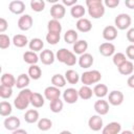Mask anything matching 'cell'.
<instances>
[{"label":"cell","instance_id":"cell-8","mask_svg":"<svg viewBox=\"0 0 134 134\" xmlns=\"http://www.w3.org/2000/svg\"><path fill=\"white\" fill-rule=\"evenodd\" d=\"M108 100L112 106H119L124 102V94L119 90H113L109 93Z\"/></svg>","mask_w":134,"mask_h":134},{"label":"cell","instance_id":"cell-24","mask_svg":"<svg viewBox=\"0 0 134 134\" xmlns=\"http://www.w3.org/2000/svg\"><path fill=\"white\" fill-rule=\"evenodd\" d=\"M23 60H24L25 63H27L29 65H37V63H38V61L40 59H39V57H38V54L36 52H34V51H26L23 54Z\"/></svg>","mask_w":134,"mask_h":134},{"label":"cell","instance_id":"cell-50","mask_svg":"<svg viewBox=\"0 0 134 134\" xmlns=\"http://www.w3.org/2000/svg\"><path fill=\"white\" fill-rule=\"evenodd\" d=\"M127 39L129 42H131L132 44H134V27L130 28L127 31Z\"/></svg>","mask_w":134,"mask_h":134},{"label":"cell","instance_id":"cell-6","mask_svg":"<svg viewBox=\"0 0 134 134\" xmlns=\"http://www.w3.org/2000/svg\"><path fill=\"white\" fill-rule=\"evenodd\" d=\"M60 96H61V91H60V88H58V87L48 86L44 90V97L50 102L60 98Z\"/></svg>","mask_w":134,"mask_h":134},{"label":"cell","instance_id":"cell-46","mask_svg":"<svg viewBox=\"0 0 134 134\" xmlns=\"http://www.w3.org/2000/svg\"><path fill=\"white\" fill-rule=\"evenodd\" d=\"M126 55L128 59L134 60V44H131L126 48Z\"/></svg>","mask_w":134,"mask_h":134},{"label":"cell","instance_id":"cell-28","mask_svg":"<svg viewBox=\"0 0 134 134\" xmlns=\"http://www.w3.org/2000/svg\"><path fill=\"white\" fill-rule=\"evenodd\" d=\"M28 47H29V49H30L31 51H34V52L40 51V50H42V48L44 47V42H43L41 39H39V38H34V39H31V40L29 41Z\"/></svg>","mask_w":134,"mask_h":134},{"label":"cell","instance_id":"cell-54","mask_svg":"<svg viewBox=\"0 0 134 134\" xmlns=\"http://www.w3.org/2000/svg\"><path fill=\"white\" fill-rule=\"evenodd\" d=\"M12 134H27V132L25 130H23V129H17V130L13 131Z\"/></svg>","mask_w":134,"mask_h":134},{"label":"cell","instance_id":"cell-43","mask_svg":"<svg viewBox=\"0 0 134 134\" xmlns=\"http://www.w3.org/2000/svg\"><path fill=\"white\" fill-rule=\"evenodd\" d=\"M49 108H50V110H51L53 113H59V112H61L62 109H63V102H62L60 98L54 99V100L50 102Z\"/></svg>","mask_w":134,"mask_h":134},{"label":"cell","instance_id":"cell-44","mask_svg":"<svg viewBox=\"0 0 134 134\" xmlns=\"http://www.w3.org/2000/svg\"><path fill=\"white\" fill-rule=\"evenodd\" d=\"M10 45V39L7 35L1 34L0 35V48L1 49H6Z\"/></svg>","mask_w":134,"mask_h":134},{"label":"cell","instance_id":"cell-31","mask_svg":"<svg viewBox=\"0 0 134 134\" xmlns=\"http://www.w3.org/2000/svg\"><path fill=\"white\" fill-rule=\"evenodd\" d=\"M44 97L42 96V94L38 93V92H34L30 98V104L35 107V108H41L44 105Z\"/></svg>","mask_w":134,"mask_h":134},{"label":"cell","instance_id":"cell-23","mask_svg":"<svg viewBox=\"0 0 134 134\" xmlns=\"http://www.w3.org/2000/svg\"><path fill=\"white\" fill-rule=\"evenodd\" d=\"M118 68V72L122 75H129V74H132L133 70H134V65L131 61H126L124 64H121Z\"/></svg>","mask_w":134,"mask_h":134},{"label":"cell","instance_id":"cell-20","mask_svg":"<svg viewBox=\"0 0 134 134\" xmlns=\"http://www.w3.org/2000/svg\"><path fill=\"white\" fill-rule=\"evenodd\" d=\"M88 48V43L86 40H77V42H75L73 44V52L75 54H84L86 53V50Z\"/></svg>","mask_w":134,"mask_h":134},{"label":"cell","instance_id":"cell-13","mask_svg":"<svg viewBox=\"0 0 134 134\" xmlns=\"http://www.w3.org/2000/svg\"><path fill=\"white\" fill-rule=\"evenodd\" d=\"M8 9L15 14V15H21L24 13L25 10V4L23 1L21 0H15V1H12L8 5Z\"/></svg>","mask_w":134,"mask_h":134},{"label":"cell","instance_id":"cell-30","mask_svg":"<svg viewBox=\"0 0 134 134\" xmlns=\"http://www.w3.org/2000/svg\"><path fill=\"white\" fill-rule=\"evenodd\" d=\"M93 93L98 98H103L108 94V87L104 84H97L93 88Z\"/></svg>","mask_w":134,"mask_h":134},{"label":"cell","instance_id":"cell-42","mask_svg":"<svg viewBox=\"0 0 134 134\" xmlns=\"http://www.w3.org/2000/svg\"><path fill=\"white\" fill-rule=\"evenodd\" d=\"M30 7L34 12H42L45 8V2L43 0H31L30 1Z\"/></svg>","mask_w":134,"mask_h":134},{"label":"cell","instance_id":"cell-53","mask_svg":"<svg viewBox=\"0 0 134 134\" xmlns=\"http://www.w3.org/2000/svg\"><path fill=\"white\" fill-rule=\"evenodd\" d=\"M127 84H128V86H129L130 88H134V74L131 75V76L128 79Z\"/></svg>","mask_w":134,"mask_h":134},{"label":"cell","instance_id":"cell-35","mask_svg":"<svg viewBox=\"0 0 134 134\" xmlns=\"http://www.w3.org/2000/svg\"><path fill=\"white\" fill-rule=\"evenodd\" d=\"M51 84L54 87L62 88V87H64L66 85V79L62 74H54L51 77Z\"/></svg>","mask_w":134,"mask_h":134},{"label":"cell","instance_id":"cell-16","mask_svg":"<svg viewBox=\"0 0 134 134\" xmlns=\"http://www.w3.org/2000/svg\"><path fill=\"white\" fill-rule=\"evenodd\" d=\"M40 61L44 64V65H51L54 60H55V57H54V53L49 50V49H45V50H42V52L40 53Z\"/></svg>","mask_w":134,"mask_h":134},{"label":"cell","instance_id":"cell-26","mask_svg":"<svg viewBox=\"0 0 134 134\" xmlns=\"http://www.w3.org/2000/svg\"><path fill=\"white\" fill-rule=\"evenodd\" d=\"M29 85V75L25 74V73H21L18 77H17V82H16V87L18 89H25V87H27Z\"/></svg>","mask_w":134,"mask_h":134},{"label":"cell","instance_id":"cell-29","mask_svg":"<svg viewBox=\"0 0 134 134\" xmlns=\"http://www.w3.org/2000/svg\"><path fill=\"white\" fill-rule=\"evenodd\" d=\"M28 40H27V37L24 36V35H16L14 36L13 38V44L16 46V47H19V48H22L24 46H26L28 44Z\"/></svg>","mask_w":134,"mask_h":134},{"label":"cell","instance_id":"cell-2","mask_svg":"<svg viewBox=\"0 0 134 134\" xmlns=\"http://www.w3.org/2000/svg\"><path fill=\"white\" fill-rule=\"evenodd\" d=\"M34 92H31V90L29 89H22L18 96L14 99V105L18 110H24L28 107V105L30 104V98Z\"/></svg>","mask_w":134,"mask_h":134},{"label":"cell","instance_id":"cell-55","mask_svg":"<svg viewBox=\"0 0 134 134\" xmlns=\"http://www.w3.org/2000/svg\"><path fill=\"white\" fill-rule=\"evenodd\" d=\"M120 134H134L132 131H129V130H126V131H122Z\"/></svg>","mask_w":134,"mask_h":134},{"label":"cell","instance_id":"cell-34","mask_svg":"<svg viewBox=\"0 0 134 134\" xmlns=\"http://www.w3.org/2000/svg\"><path fill=\"white\" fill-rule=\"evenodd\" d=\"M28 75L32 80H39L42 75V70L38 65H30L28 68Z\"/></svg>","mask_w":134,"mask_h":134},{"label":"cell","instance_id":"cell-38","mask_svg":"<svg viewBox=\"0 0 134 134\" xmlns=\"http://www.w3.org/2000/svg\"><path fill=\"white\" fill-rule=\"evenodd\" d=\"M51 127H52V121L49 118L43 117V118L39 119V121H38V128L41 131H48Z\"/></svg>","mask_w":134,"mask_h":134},{"label":"cell","instance_id":"cell-7","mask_svg":"<svg viewBox=\"0 0 134 134\" xmlns=\"http://www.w3.org/2000/svg\"><path fill=\"white\" fill-rule=\"evenodd\" d=\"M65 13H66V9H65V6L61 3H55L51 6L50 8V15L51 17L54 19V20H60L62 19L64 16H65Z\"/></svg>","mask_w":134,"mask_h":134},{"label":"cell","instance_id":"cell-27","mask_svg":"<svg viewBox=\"0 0 134 134\" xmlns=\"http://www.w3.org/2000/svg\"><path fill=\"white\" fill-rule=\"evenodd\" d=\"M24 119L28 124H34L36 121H39V112L35 109L27 110L26 113L24 114Z\"/></svg>","mask_w":134,"mask_h":134},{"label":"cell","instance_id":"cell-12","mask_svg":"<svg viewBox=\"0 0 134 134\" xmlns=\"http://www.w3.org/2000/svg\"><path fill=\"white\" fill-rule=\"evenodd\" d=\"M4 127L6 130H9V131H15L17 129H19L20 127V119L17 117V116H8L7 118L4 119Z\"/></svg>","mask_w":134,"mask_h":134},{"label":"cell","instance_id":"cell-49","mask_svg":"<svg viewBox=\"0 0 134 134\" xmlns=\"http://www.w3.org/2000/svg\"><path fill=\"white\" fill-rule=\"evenodd\" d=\"M7 21L4 18H0V32H4L7 29Z\"/></svg>","mask_w":134,"mask_h":134},{"label":"cell","instance_id":"cell-39","mask_svg":"<svg viewBox=\"0 0 134 134\" xmlns=\"http://www.w3.org/2000/svg\"><path fill=\"white\" fill-rule=\"evenodd\" d=\"M60 39H61V35L59 32H51V31H48V34L46 35V41L48 44H51V45H55L60 42Z\"/></svg>","mask_w":134,"mask_h":134},{"label":"cell","instance_id":"cell-21","mask_svg":"<svg viewBox=\"0 0 134 134\" xmlns=\"http://www.w3.org/2000/svg\"><path fill=\"white\" fill-rule=\"evenodd\" d=\"M16 82L17 80L15 79V76L12 73H3L1 75V85L13 88L14 86H16Z\"/></svg>","mask_w":134,"mask_h":134},{"label":"cell","instance_id":"cell-45","mask_svg":"<svg viewBox=\"0 0 134 134\" xmlns=\"http://www.w3.org/2000/svg\"><path fill=\"white\" fill-rule=\"evenodd\" d=\"M13 95V89L3 85H0V96L2 98H9Z\"/></svg>","mask_w":134,"mask_h":134},{"label":"cell","instance_id":"cell-22","mask_svg":"<svg viewBox=\"0 0 134 134\" xmlns=\"http://www.w3.org/2000/svg\"><path fill=\"white\" fill-rule=\"evenodd\" d=\"M85 13H86V10H85L84 6L81 5V4H75L74 6H72V7L70 8V15H71L74 19H79V20L82 19V18L84 17Z\"/></svg>","mask_w":134,"mask_h":134},{"label":"cell","instance_id":"cell-10","mask_svg":"<svg viewBox=\"0 0 134 134\" xmlns=\"http://www.w3.org/2000/svg\"><path fill=\"white\" fill-rule=\"evenodd\" d=\"M98 51L104 57H111L115 53V46L110 42H105L98 46Z\"/></svg>","mask_w":134,"mask_h":134},{"label":"cell","instance_id":"cell-47","mask_svg":"<svg viewBox=\"0 0 134 134\" xmlns=\"http://www.w3.org/2000/svg\"><path fill=\"white\" fill-rule=\"evenodd\" d=\"M75 63H76V57H75V54H74L73 52H71V53L69 54L67 61L65 62V64H66L67 66H73V65H75Z\"/></svg>","mask_w":134,"mask_h":134},{"label":"cell","instance_id":"cell-18","mask_svg":"<svg viewBox=\"0 0 134 134\" xmlns=\"http://www.w3.org/2000/svg\"><path fill=\"white\" fill-rule=\"evenodd\" d=\"M77 62H79L80 67H82V68H84V69H87V68H90V67L92 66L94 60H93L92 54L86 52V53L82 54V55L79 58V61H77Z\"/></svg>","mask_w":134,"mask_h":134},{"label":"cell","instance_id":"cell-9","mask_svg":"<svg viewBox=\"0 0 134 134\" xmlns=\"http://www.w3.org/2000/svg\"><path fill=\"white\" fill-rule=\"evenodd\" d=\"M32 26V18L30 15H22L18 20V27L19 29L25 31L30 29Z\"/></svg>","mask_w":134,"mask_h":134},{"label":"cell","instance_id":"cell-11","mask_svg":"<svg viewBox=\"0 0 134 134\" xmlns=\"http://www.w3.org/2000/svg\"><path fill=\"white\" fill-rule=\"evenodd\" d=\"M94 110L98 115H106L109 112V103L99 98L94 103Z\"/></svg>","mask_w":134,"mask_h":134},{"label":"cell","instance_id":"cell-33","mask_svg":"<svg viewBox=\"0 0 134 134\" xmlns=\"http://www.w3.org/2000/svg\"><path fill=\"white\" fill-rule=\"evenodd\" d=\"M77 32L74 29H69L64 35V41L68 44H74L75 42H77Z\"/></svg>","mask_w":134,"mask_h":134},{"label":"cell","instance_id":"cell-37","mask_svg":"<svg viewBox=\"0 0 134 134\" xmlns=\"http://www.w3.org/2000/svg\"><path fill=\"white\" fill-rule=\"evenodd\" d=\"M70 53H71L70 50H68V49H66V48H61V49H59V50L57 51L55 58H57V60H58L59 62L65 64V62L67 61V59H68V57H69Z\"/></svg>","mask_w":134,"mask_h":134},{"label":"cell","instance_id":"cell-25","mask_svg":"<svg viewBox=\"0 0 134 134\" xmlns=\"http://www.w3.org/2000/svg\"><path fill=\"white\" fill-rule=\"evenodd\" d=\"M65 79L69 84L74 85L80 81V75L75 70L69 69V70H66V72H65Z\"/></svg>","mask_w":134,"mask_h":134},{"label":"cell","instance_id":"cell-14","mask_svg":"<svg viewBox=\"0 0 134 134\" xmlns=\"http://www.w3.org/2000/svg\"><path fill=\"white\" fill-rule=\"evenodd\" d=\"M103 38L108 42L115 40L117 38V28L112 25L106 26L103 30Z\"/></svg>","mask_w":134,"mask_h":134},{"label":"cell","instance_id":"cell-32","mask_svg":"<svg viewBox=\"0 0 134 134\" xmlns=\"http://www.w3.org/2000/svg\"><path fill=\"white\" fill-rule=\"evenodd\" d=\"M93 90L89 87V86H82L80 89H79V96L82 98V99H90L93 95Z\"/></svg>","mask_w":134,"mask_h":134},{"label":"cell","instance_id":"cell-3","mask_svg":"<svg viewBox=\"0 0 134 134\" xmlns=\"http://www.w3.org/2000/svg\"><path fill=\"white\" fill-rule=\"evenodd\" d=\"M100 79H102V73L98 70H88L83 72L81 75V82L85 86L96 84L100 81Z\"/></svg>","mask_w":134,"mask_h":134},{"label":"cell","instance_id":"cell-41","mask_svg":"<svg viewBox=\"0 0 134 134\" xmlns=\"http://www.w3.org/2000/svg\"><path fill=\"white\" fill-rule=\"evenodd\" d=\"M13 109H12V105L8 102H1L0 103V114L2 116H8L12 113Z\"/></svg>","mask_w":134,"mask_h":134},{"label":"cell","instance_id":"cell-15","mask_svg":"<svg viewBox=\"0 0 134 134\" xmlns=\"http://www.w3.org/2000/svg\"><path fill=\"white\" fill-rule=\"evenodd\" d=\"M121 131V126L117 121H112L103 128L102 134H119Z\"/></svg>","mask_w":134,"mask_h":134},{"label":"cell","instance_id":"cell-36","mask_svg":"<svg viewBox=\"0 0 134 134\" xmlns=\"http://www.w3.org/2000/svg\"><path fill=\"white\" fill-rule=\"evenodd\" d=\"M47 28H48V31H51V32H59L61 34L62 31V25L61 23L59 22V20H50L48 23H47Z\"/></svg>","mask_w":134,"mask_h":134},{"label":"cell","instance_id":"cell-19","mask_svg":"<svg viewBox=\"0 0 134 134\" xmlns=\"http://www.w3.org/2000/svg\"><path fill=\"white\" fill-rule=\"evenodd\" d=\"M76 29L81 32H88L92 29V24L89 19L82 18L76 22Z\"/></svg>","mask_w":134,"mask_h":134},{"label":"cell","instance_id":"cell-40","mask_svg":"<svg viewBox=\"0 0 134 134\" xmlns=\"http://www.w3.org/2000/svg\"><path fill=\"white\" fill-rule=\"evenodd\" d=\"M112 61H113V64L116 66V67H119L121 64H124L127 60L126 58V54L122 53V52H117V53H114L113 54V58H112Z\"/></svg>","mask_w":134,"mask_h":134},{"label":"cell","instance_id":"cell-56","mask_svg":"<svg viewBox=\"0 0 134 134\" xmlns=\"http://www.w3.org/2000/svg\"><path fill=\"white\" fill-rule=\"evenodd\" d=\"M60 134H72V133L69 132V131H67V130H64V131H62Z\"/></svg>","mask_w":134,"mask_h":134},{"label":"cell","instance_id":"cell-57","mask_svg":"<svg viewBox=\"0 0 134 134\" xmlns=\"http://www.w3.org/2000/svg\"><path fill=\"white\" fill-rule=\"evenodd\" d=\"M132 128H133V131H134V124H133V126H132Z\"/></svg>","mask_w":134,"mask_h":134},{"label":"cell","instance_id":"cell-17","mask_svg":"<svg viewBox=\"0 0 134 134\" xmlns=\"http://www.w3.org/2000/svg\"><path fill=\"white\" fill-rule=\"evenodd\" d=\"M88 126L92 131H99L103 128V119L100 115H92L88 120Z\"/></svg>","mask_w":134,"mask_h":134},{"label":"cell","instance_id":"cell-48","mask_svg":"<svg viewBox=\"0 0 134 134\" xmlns=\"http://www.w3.org/2000/svg\"><path fill=\"white\" fill-rule=\"evenodd\" d=\"M104 4L109 8H114L119 4V0H105Z\"/></svg>","mask_w":134,"mask_h":134},{"label":"cell","instance_id":"cell-51","mask_svg":"<svg viewBox=\"0 0 134 134\" xmlns=\"http://www.w3.org/2000/svg\"><path fill=\"white\" fill-rule=\"evenodd\" d=\"M63 5H66V6H74L77 2V0H63Z\"/></svg>","mask_w":134,"mask_h":134},{"label":"cell","instance_id":"cell-4","mask_svg":"<svg viewBox=\"0 0 134 134\" xmlns=\"http://www.w3.org/2000/svg\"><path fill=\"white\" fill-rule=\"evenodd\" d=\"M131 17L128 15V14H119L115 17V20H114V23H115V27L120 29V30H125L127 28H129V26L131 25Z\"/></svg>","mask_w":134,"mask_h":134},{"label":"cell","instance_id":"cell-5","mask_svg":"<svg viewBox=\"0 0 134 134\" xmlns=\"http://www.w3.org/2000/svg\"><path fill=\"white\" fill-rule=\"evenodd\" d=\"M79 91L74 88H67L63 92V98L67 104H74L79 99Z\"/></svg>","mask_w":134,"mask_h":134},{"label":"cell","instance_id":"cell-52","mask_svg":"<svg viewBox=\"0 0 134 134\" xmlns=\"http://www.w3.org/2000/svg\"><path fill=\"white\" fill-rule=\"evenodd\" d=\"M125 4L128 8L130 9H134V0H126L125 1Z\"/></svg>","mask_w":134,"mask_h":134},{"label":"cell","instance_id":"cell-1","mask_svg":"<svg viewBox=\"0 0 134 134\" xmlns=\"http://www.w3.org/2000/svg\"><path fill=\"white\" fill-rule=\"evenodd\" d=\"M88 14L93 19H99L105 15V6L102 0H86Z\"/></svg>","mask_w":134,"mask_h":134}]
</instances>
